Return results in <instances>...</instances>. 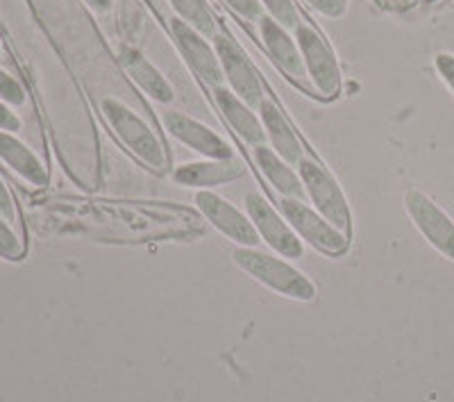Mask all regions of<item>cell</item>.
<instances>
[{
    "mask_svg": "<svg viewBox=\"0 0 454 402\" xmlns=\"http://www.w3.org/2000/svg\"><path fill=\"white\" fill-rule=\"evenodd\" d=\"M298 176L302 180V186H305V193L314 202L311 207L316 212L323 214L332 225L348 234L352 223L350 205H348L346 193L339 186V182L332 177L330 170L325 166H320L316 160L305 157L298 164Z\"/></svg>",
    "mask_w": 454,
    "mask_h": 402,
    "instance_id": "3",
    "label": "cell"
},
{
    "mask_svg": "<svg viewBox=\"0 0 454 402\" xmlns=\"http://www.w3.org/2000/svg\"><path fill=\"white\" fill-rule=\"evenodd\" d=\"M214 100H216L218 109L223 112V116H225V121L230 123V128H232L246 144L254 146V148L266 144V132H263L259 114H254L248 103H243L232 89L223 87V84L214 87Z\"/></svg>",
    "mask_w": 454,
    "mask_h": 402,
    "instance_id": "15",
    "label": "cell"
},
{
    "mask_svg": "<svg viewBox=\"0 0 454 402\" xmlns=\"http://www.w3.org/2000/svg\"><path fill=\"white\" fill-rule=\"evenodd\" d=\"M254 162H257L263 177L269 180V185L278 191L279 196L305 198V186H302L300 176L291 169L289 162L282 160L273 148H269L266 144L257 146V148H254Z\"/></svg>",
    "mask_w": 454,
    "mask_h": 402,
    "instance_id": "18",
    "label": "cell"
},
{
    "mask_svg": "<svg viewBox=\"0 0 454 402\" xmlns=\"http://www.w3.org/2000/svg\"><path fill=\"white\" fill-rule=\"evenodd\" d=\"M232 257L234 264L241 271H246L250 278L262 282L263 287H269L275 294L284 296V298L302 300V303H309L316 298V284L284 257L263 253L259 248L241 246L234 250Z\"/></svg>",
    "mask_w": 454,
    "mask_h": 402,
    "instance_id": "1",
    "label": "cell"
},
{
    "mask_svg": "<svg viewBox=\"0 0 454 402\" xmlns=\"http://www.w3.org/2000/svg\"><path fill=\"white\" fill-rule=\"evenodd\" d=\"M259 119H262L263 132H266V141H270V148L278 153L282 160H286L289 164H300L305 160V148H302V141L295 134V130L291 128V123L286 121L282 112H279L278 105L273 100L263 99L257 107Z\"/></svg>",
    "mask_w": 454,
    "mask_h": 402,
    "instance_id": "14",
    "label": "cell"
},
{
    "mask_svg": "<svg viewBox=\"0 0 454 402\" xmlns=\"http://www.w3.org/2000/svg\"><path fill=\"white\" fill-rule=\"evenodd\" d=\"M196 205L202 212V217L216 227L218 233L225 234L230 241H234L241 248H257L259 234L254 230L253 221L248 214H243L239 207H234L227 198L218 196L212 189H200L196 193Z\"/></svg>",
    "mask_w": 454,
    "mask_h": 402,
    "instance_id": "8",
    "label": "cell"
},
{
    "mask_svg": "<svg viewBox=\"0 0 454 402\" xmlns=\"http://www.w3.org/2000/svg\"><path fill=\"white\" fill-rule=\"evenodd\" d=\"M93 7H98V10H107L109 7V0H89Z\"/></svg>",
    "mask_w": 454,
    "mask_h": 402,
    "instance_id": "27",
    "label": "cell"
},
{
    "mask_svg": "<svg viewBox=\"0 0 454 402\" xmlns=\"http://www.w3.org/2000/svg\"><path fill=\"white\" fill-rule=\"evenodd\" d=\"M259 3H262L263 10L269 12L270 19L278 21L282 28H286V30H295L298 23L302 21L294 0H259Z\"/></svg>",
    "mask_w": 454,
    "mask_h": 402,
    "instance_id": "20",
    "label": "cell"
},
{
    "mask_svg": "<svg viewBox=\"0 0 454 402\" xmlns=\"http://www.w3.org/2000/svg\"><path fill=\"white\" fill-rule=\"evenodd\" d=\"M434 67L439 71L441 80L450 87V91L454 93V55L452 52H439L436 59H434Z\"/></svg>",
    "mask_w": 454,
    "mask_h": 402,
    "instance_id": "24",
    "label": "cell"
},
{
    "mask_svg": "<svg viewBox=\"0 0 454 402\" xmlns=\"http://www.w3.org/2000/svg\"><path fill=\"white\" fill-rule=\"evenodd\" d=\"M279 212L291 223L298 237L309 246L318 248L327 255H343L350 248V239L339 227L332 225L320 212H316L302 198H282Z\"/></svg>",
    "mask_w": 454,
    "mask_h": 402,
    "instance_id": "4",
    "label": "cell"
},
{
    "mask_svg": "<svg viewBox=\"0 0 454 402\" xmlns=\"http://www.w3.org/2000/svg\"><path fill=\"white\" fill-rule=\"evenodd\" d=\"M21 128L23 121L19 119V114L12 112V105H7L5 100H0V130L16 134Z\"/></svg>",
    "mask_w": 454,
    "mask_h": 402,
    "instance_id": "25",
    "label": "cell"
},
{
    "mask_svg": "<svg viewBox=\"0 0 454 402\" xmlns=\"http://www.w3.org/2000/svg\"><path fill=\"white\" fill-rule=\"evenodd\" d=\"M0 52H3V46H0Z\"/></svg>",
    "mask_w": 454,
    "mask_h": 402,
    "instance_id": "28",
    "label": "cell"
},
{
    "mask_svg": "<svg viewBox=\"0 0 454 402\" xmlns=\"http://www.w3.org/2000/svg\"><path fill=\"white\" fill-rule=\"evenodd\" d=\"M23 255V243L19 234L12 230V223L5 218H0V257L3 259H21Z\"/></svg>",
    "mask_w": 454,
    "mask_h": 402,
    "instance_id": "22",
    "label": "cell"
},
{
    "mask_svg": "<svg viewBox=\"0 0 454 402\" xmlns=\"http://www.w3.org/2000/svg\"><path fill=\"white\" fill-rule=\"evenodd\" d=\"M0 218H5L7 223H16V205L14 198H12L10 189L0 177Z\"/></svg>",
    "mask_w": 454,
    "mask_h": 402,
    "instance_id": "26",
    "label": "cell"
},
{
    "mask_svg": "<svg viewBox=\"0 0 454 402\" xmlns=\"http://www.w3.org/2000/svg\"><path fill=\"white\" fill-rule=\"evenodd\" d=\"M164 125L180 144L192 148L193 153L202 155L205 160H232L234 150L230 148L221 134L214 132L209 125L200 123L198 119L184 112H166Z\"/></svg>",
    "mask_w": 454,
    "mask_h": 402,
    "instance_id": "11",
    "label": "cell"
},
{
    "mask_svg": "<svg viewBox=\"0 0 454 402\" xmlns=\"http://www.w3.org/2000/svg\"><path fill=\"white\" fill-rule=\"evenodd\" d=\"M170 32H173L177 51H180L182 59L189 64V68L196 73L202 83L218 87L223 83V68L214 43L207 42L205 35H200L196 28H192L177 16L170 19Z\"/></svg>",
    "mask_w": 454,
    "mask_h": 402,
    "instance_id": "10",
    "label": "cell"
},
{
    "mask_svg": "<svg viewBox=\"0 0 454 402\" xmlns=\"http://www.w3.org/2000/svg\"><path fill=\"white\" fill-rule=\"evenodd\" d=\"M259 36H262L263 48L270 55L275 64L282 68L289 78L300 80L305 75V62H302V55H300L298 42L295 36L291 35V30L279 26L278 21H273L270 16H262L259 19Z\"/></svg>",
    "mask_w": 454,
    "mask_h": 402,
    "instance_id": "13",
    "label": "cell"
},
{
    "mask_svg": "<svg viewBox=\"0 0 454 402\" xmlns=\"http://www.w3.org/2000/svg\"><path fill=\"white\" fill-rule=\"evenodd\" d=\"M294 36L295 42H298L302 62H305L307 75L311 78L314 87L318 89L320 96H325V99L336 96L340 89V71L334 51L327 46L320 32L314 30V26L305 21L298 23Z\"/></svg>",
    "mask_w": 454,
    "mask_h": 402,
    "instance_id": "6",
    "label": "cell"
},
{
    "mask_svg": "<svg viewBox=\"0 0 454 402\" xmlns=\"http://www.w3.org/2000/svg\"><path fill=\"white\" fill-rule=\"evenodd\" d=\"M0 162H5L16 176L30 182L32 186L48 185V170L43 166V162L14 132L0 130Z\"/></svg>",
    "mask_w": 454,
    "mask_h": 402,
    "instance_id": "17",
    "label": "cell"
},
{
    "mask_svg": "<svg viewBox=\"0 0 454 402\" xmlns=\"http://www.w3.org/2000/svg\"><path fill=\"white\" fill-rule=\"evenodd\" d=\"M214 48H216L218 62H221L223 78L227 80L230 89L237 93L243 103H248L250 107H259V103L266 99L263 96V83L259 78L257 68L253 67V62L246 55V51L225 32L214 35Z\"/></svg>",
    "mask_w": 454,
    "mask_h": 402,
    "instance_id": "7",
    "label": "cell"
},
{
    "mask_svg": "<svg viewBox=\"0 0 454 402\" xmlns=\"http://www.w3.org/2000/svg\"><path fill=\"white\" fill-rule=\"evenodd\" d=\"M119 62L123 71L128 73L129 78L135 80L137 87L148 96V99L157 100V103H173L176 91L173 84L164 78V73L150 62L148 57L135 46H119Z\"/></svg>",
    "mask_w": 454,
    "mask_h": 402,
    "instance_id": "12",
    "label": "cell"
},
{
    "mask_svg": "<svg viewBox=\"0 0 454 402\" xmlns=\"http://www.w3.org/2000/svg\"><path fill=\"white\" fill-rule=\"evenodd\" d=\"M0 100H5L7 105L12 107H21L26 105V89L14 75L5 71V68H0Z\"/></svg>",
    "mask_w": 454,
    "mask_h": 402,
    "instance_id": "21",
    "label": "cell"
},
{
    "mask_svg": "<svg viewBox=\"0 0 454 402\" xmlns=\"http://www.w3.org/2000/svg\"><path fill=\"white\" fill-rule=\"evenodd\" d=\"M227 7H232L239 16L248 19V21H259L262 19V3L259 0H225Z\"/></svg>",
    "mask_w": 454,
    "mask_h": 402,
    "instance_id": "23",
    "label": "cell"
},
{
    "mask_svg": "<svg viewBox=\"0 0 454 402\" xmlns=\"http://www.w3.org/2000/svg\"><path fill=\"white\" fill-rule=\"evenodd\" d=\"M168 3L177 14V19L196 28L200 35L214 36L216 21H214V12L212 7L207 5V0H168Z\"/></svg>",
    "mask_w": 454,
    "mask_h": 402,
    "instance_id": "19",
    "label": "cell"
},
{
    "mask_svg": "<svg viewBox=\"0 0 454 402\" xmlns=\"http://www.w3.org/2000/svg\"><path fill=\"white\" fill-rule=\"evenodd\" d=\"M100 109H103L109 128L114 130V134L119 137L121 144H123L132 155L139 157V160L144 162L145 166H150V169H164V144H161V139L157 137L155 130L150 128L135 109L119 99H105L103 103H100Z\"/></svg>",
    "mask_w": 454,
    "mask_h": 402,
    "instance_id": "2",
    "label": "cell"
},
{
    "mask_svg": "<svg viewBox=\"0 0 454 402\" xmlns=\"http://www.w3.org/2000/svg\"><path fill=\"white\" fill-rule=\"evenodd\" d=\"M404 207L413 225L419 227V233L439 250L443 257L454 262V221L441 209L423 191L411 189L404 196Z\"/></svg>",
    "mask_w": 454,
    "mask_h": 402,
    "instance_id": "9",
    "label": "cell"
},
{
    "mask_svg": "<svg viewBox=\"0 0 454 402\" xmlns=\"http://www.w3.org/2000/svg\"><path fill=\"white\" fill-rule=\"evenodd\" d=\"M246 173L241 160H207L193 162V164L177 166L173 180L182 186H196V189H212V186L227 185Z\"/></svg>",
    "mask_w": 454,
    "mask_h": 402,
    "instance_id": "16",
    "label": "cell"
},
{
    "mask_svg": "<svg viewBox=\"0 0 454 402\" xmlns=\"http://www.w3.org/2000/svg\"><path fill=\"white\" fill-rule=\"evenodd\" d=\"M246 214L253 221L254 230L262 237V241L270 250H275L279 257H305V241L298 237V233L284 218V214L278 212L266 198L259 196L257 191H250L248 196H246Z\"/></svg>",
    "mask_w": 454,
    "mask_h": 402,
    "instance_id": "5",
    "label": "cell"
}]
</instances>
